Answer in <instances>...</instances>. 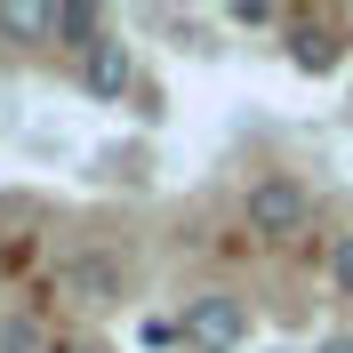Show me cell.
<instances>
[{
  "instance_id": "obj_1",
  "label": "cell",
  "mask_w": 353,
  "mask_h": 353,
  "mask_svg": "<svg viewBox=\"0 0 353 353\" xmlns=\"http://www.w3.org/2000/svg\"><path fill=\"white\" fill-rule=\"evenodd\" d=\"M176 337H185L193 353H241L249 345V305L233 297V289H193L185 313H176Z\"/></svg>"
},
{
  "instance_id": "obj_3",
  "label": "cell",
  "mask_w": 353,
  "mask_h": 353,
  "mask_svg": "<svg viewBox=\"0 0 353 353\" xmlns=\"http://www.w3.org/2000/svg\"><path fill=\"white\" fill-rule=\"evenodd\" d=\"M81 88L97 97V105H121V97L137 88V57H129V41H121V32H105V41L81 57Z\"/></svg>"
},
{
  "instance_id": "obj_6",
  "label": "cell",
  "mask_w": 353,
  "mask_h": 353,
  "mask_svg": "<svg viewBox=\"0 0 353 353\" xmlns=\"http://www.w3.org/2000/svg\"><path fill=\"white\" fill-rule=\"evenodd\" d=\"M48 41H65V48H97L105 41V17H97V8H88V0H57V32H48Z\"/></svg>"
},
{
  "instance_id": "obj_5",
  "label": "cell",
  "mask_w": 353,
  "mask_h": 353,
  "mask_svg": "<svg viewBox=\"0 0 353 353\" xmlns=\"http://www.w3.org/2000/svg\"><path fill=\"white\" fill-rule=\"evenodd\" d=\"M48 32H57V8H41V0H0V41L32 48V41H48Z\"/></svg>"
},
{
  "instance_id": "obj_9",
  "label": "cell",
  "mask_w": 353,
  "mask_h": 353,
  "mask_svg": "<svg viewBox=\"0 0 353 353\" xmlns=\"http://www.w3.org/2000/svg\"><path fill=\"white\" fill-rule=\"evenodd\" d=\"M330 281H337V289H345V297H353V233H345V241H337V257H330Z\"/></svg>"
},
{
  "instance_id": "obj_4",
  "label": "cell",
  "mask_w": 353,
  "mask_h": 353,
  "mask_svg": "<svg viewBox=\"0 0 353 353\" xmlns=\"http://www.w3.org/2000/svg\"><path fill=\"white\" fill-rule=\"evenodd\" d=\"M57 281H65L81 305H112V297H121V265L112 257H81V265H65Z\"/></svg>"
},
{
  "instance_id": "obj_7",
  "label": "cell",
  "mask_w": 353,
  "mask_h": 353,
  "mask_svg": "<svg viewBox=\"0 0 353 353\" xmlns=\"http://www.w3.org/2000/svg\"><path fill=\"white\" fill-rule=\"evenodd\" d=\"M0 353H57L32 313H0Z\"/></svg>"
},
{
  "instance_id": "obj_8",
  "label": "cell",
  "mask_w": 353,
  "mask_h": 353,
  "mask_svg": "<svg viewBox=\"0 0 353 353\" xmlns=\"http://www.w3.org/2000/svg\"><path fill=\"white\" fill-rule=\"evenodd\" d=\"M281 17V8H273V0H241V8H233V24H249V32H265V24Z\"/></svg>"
},
{
  "instance_id": "obj_10",
  "label": "cell",
  "mask_w": 353,
  "mask_h": 353,
  "mask_svg": "<svg viewBox=\"0 0 353 353\" xmlns=\"http://www.w3.org/2000/svg\"><path fill=\"white\" fill-rule=\"evenodd\" d=\"M57 353H112L105 337H72V345H57Z\"/></svg>"
},
{
  "instance_id": "obj_11",
  "label": "cell",
  "mask_w": 353,
  "mask_h": 353,
  "mask_svg": "<svg viewBox=\"0 0 353 353\" xmlns=\"http://www.w3.org/2000/svg\"><path fill=\"white\" fill-rule=\"evenodd\" d=\"M313 353H353V337H321V345H313Z\"/></svg>"
},
{
  "instance_id": "obj_2",
  "label": "cell",
  "mask_w": 353,
  "mask_h": 353,
  "mask_svg": "<svg viewBox=\"0 0 353 353\" xmlns=\"http://www.w3.org/2000/svg\"><path fill=\"white\" fill-rule=\"evenodd\" d=\"M241 225L257 233V241H297L313 225V193L297 185V176H257L241 193Z\"/></svg>"
}]
</instances>
